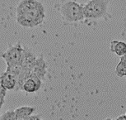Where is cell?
<instances>
[{"label":"cell","instance_id":"17","mask_svg":"<svg viewBox=\"0 0 126 120\" xmlns=\"http://www.w3.org/2000/svg\"><path fill=\"white\" fill-rule=\"evenodd\" d=\"M115 120H126V115H120Z\"/></svg>","mask_w":126,"mask_h":120},{"label":"cell","instance_id":"4","mask_svg":"<svg viewBox=\"0 0 126 120\" xmlns=\"http://www.w3.org/2000/svg\"><path fill=\"white\" fill-rule=\"evenodd\" d=\"M23 51L24 47L22 46L20 42H17L16 44L8 47V49L1 55V57L5 61L7 66H16V65L21 66Z\"/></svg>","mask_w":126,"mask_h":120},{"label":"cell","instance_id":"1","mask_svg":"<svg viewBox=\"0 0 126 120\" xmlns=\"http://www.w3.org/2000/svg\"><path fill=\"white\" fill-rule=\"evenodd\" d=\"M56 7L63 20L67 23H79L85 20L83 4L73 0H61Z\"/></svg>","mask_w":126,"mask_h":120},{"label":"cell","instance_id":"5","mask_svg":"<svg viewBox=\"0 0 126 120\" xmlns=\"http://www.w3.org/2000/svg\"><path fill=\"white\" fill-rule=\"evenodd\" d=\"M42 6V3L37 0H22L19 3L16 8V16L23 15Z\"/></svg>","mask_w":126,"mask_h":120},{"label":"cell","instance_id":"16","mask_svg":"<svg viewBox=\"0 0 126 120\" xmlns=\"http://www.w3.org/2000/svg\"><path fill=\"white\" fill-rule=\"evenodd\" d=\"M26 120H42L40 115L38 114H32L29 116Z\"/></svg>","mask_w":126,"mask_h":120},{"label":"cell","instance_id":"6","mask_svg":"<svg viewBox=\"0 0 126 120\" xmlns=\"http://www.w3.org/2000/svg\"><path fill=\"white\" fill-rule=\"evenodd\" d=\"M42 80L33 71L31 72L29 77L23 85V90L27 93H35L41 87Z\"/></svg>","mask_w":126,"mask_h":120},{"label":"cell","instance_id":"7","mask_svg":"<svg viewBox=\"0 0 126 120\" xmlns=\"http://www.w3.org/2000/svg\"><path fill=\"white\" fill-rule=\"evenodd\" d=\"M37 56L31 51L29 48L24 47V51H23V56L22 60V66L24 69H27L28 71H32L34 69L35 61H36Z\"/></svg>","mask_w":126,"mask_h":120},{"label":"cell","instance_id":"3","mask_svg":"<svg viewBox=\"0 0 126 120\" xmlns=\"http://www.w3.org/2000/svg\"><path fill=\"white\" fill-rule=\"evenodd\" d=\"M45 18L44 6L38 8L23 15L16 16V20L19 25L23 27L33 28L43 23Z\"/></svg>","mask_w":126,"mask_h":120},{"label":"cell","instance_id":"12","mask_svg":"<svg viewBox=\"0 0 126 120\" xmlns=\"http://www.w3.org/2000/svg\"><path fill=\"white\" fill-rule=\"evenodd\" d=\"M22 71V66H20V65H16V66H7V69L5 71L11 74L12 75H13L16 79L21 74Z\"/></svg>","mask_w":126,"mask_h":120},{"label":"cell","instance_id":"11","mask_svg":"<svg viewBox=\"0 0 126 120\" xmlns=\"http://www.w3.org/2000/svg\"><path fill=\"white\" fill-rule=\"evenodd\" d=\"M35 111V108L32 106H22L15 109L17 120H26Z\"/></svg>","mask_w":126,"mask_h":120},{"label":"cell","instance_id":"8","mask_svg":"<svg viewBox=\"0 0 126 120\" xmlns=\"http://www.w3.org/2000/svg\"><path fill=\"white\" fill-rule=\"evenodd\" d=\"M32 71L34 72L35 75H36L41 80H45V77H46V75L47 73V65L46 63V61H45L44 57L42 55L41 56H37L34 69H33Z\"/></svg>","mask_w":126,"mask_h":120},{"label":"cell","instance_id":"15","mask_svg":"<svg viewBox=\"0 0 126 120\" xmlns=\"http://www.w3.org/2000/svg\"><path fill=\"white\" fill-rule=\"evenodd\" d=\"M7 89H5L3 86H1V90H0V107H2L5 101V96L7 93Z\"/></svg>","mask_w":126,"mask_h":120},{"label":"cell","instance_id":"10","mask_svg":"<svg viewBox=\"0 0 126 120\" xmlns=\"http://www.w3.org/2000/svg\"><path fill=\"white\" fill-rule=\"evenodd\" d=\"M110 51L119 56H123L126 54V43L120 41L114 40L110 44Z\"/></svg>","mask_w":126,"mask_h":120},{"label":"cell","instance_id":"13","mask_svg":"<svg viewBox=\"0 0 126 120\" xmlns=\"http://www.w3.org/2000/svg\"><path fill=\"white\" fill-rule=\"evenodd\" d=\"M115 73L119 77H123L126 76V63L120 61L115 67Z\"/></svg>","mask_w":126,"mask_h":120},{"label":"cell","instance_id":"2","mask_svg":"<svg viewBox=\"0 0 126 120\" xmlns=\"http://www.w3.org/2000/svg\"><path fill=\"white\" fill-rule=\"evenodd\" d=\"M111 0H89L84 4L85 21L107 19L108 8Z\"/></svg>","mask_w":126,"mask_h":120},{"label":"cell","instance_id":"18","mask_svg":"<svg viewBox=\"0 0 126 120\" xmlns=\"http://www.w3.org/2000/svg\"><path fill=\"white\" fill-rule=\"evenodd\" d=\"M120 61H122L125 62V63H126V54H125V55H124L123 56H121Z\"/></svg>","mask_w":126,"mask_h":120},{"label":"cell","instance_id":"20","mask_svg":"<svg viewBox=\"0 0 126 120\" xmlns=\"http://www.w3.org/2000/svg\"><path fill=\"white\" fill-rule=\"evenodd\" d=\"M125 115H126V113H125Z\"/></svg>","mask_w":126,"mask_h":120},{"label":"cell","instance_id":"14","mask_svg":"<svg viewBox=\"0 0 126 120\" xmlns=\"http://www.w3.org/2000/svg\"><path fill=\"white\" fill-rule=\"evenodd\" d=\"M1 120H17L15 110L9 109L1 115Z\"/></svg>","mask_w":126,"mask_h":120},{"label":"cell","instance_id":"19","mask_svg":"<svg viewBox=\"0 0 126 120\" xmlns=\"http://www.w3.org/2000/svg\"><path fill=\"white\" fill-rule=\"evenodd\" d=\"M105 120H112V119H110V118H108V119H105Z\"/></svg>","mask_w":126,"mask_h":120},{"label":"cell","instance_id":"9","mask_svg":"<svg viewBox=\"0 0 126 120\" xmlns=\"http://www.w3.org/2000/svg\"><path fill=\"white\" fill-rule=\"evenodd\" d=\"M0 83H1V86H3L7 90H13L16 86V79L11 74L4 71L3 74H1Z\"/></svg>","mask_w":126,"mask_h":120}]
</instances>
